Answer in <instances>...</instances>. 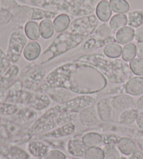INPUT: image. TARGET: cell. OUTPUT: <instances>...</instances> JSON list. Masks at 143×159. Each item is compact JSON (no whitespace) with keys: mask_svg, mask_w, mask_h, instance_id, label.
<instances>
[{"mask_svg":"<svg viewBox=\"0 0 143 159\" xmlns=\"http://www.w3.org/2000/svg\"><path fill=\"white\" fill-rule=\"evenodd\" d=\"M107 78L90 64L72 61L61 65L46 75L36 92L46 93L55 88H64L81 95L92 94L104 90Z\"/></svg>","mask_w":143,"mask_h":159,"instance_id":"6da1fadb","label":"cell"},{"mask_svg":"<svg viewBox=\"0 0 143 159\" xmlns=\"http://www.w3.org/2000/svg\"><path fill=\"white\" fill-rule=\"evenodd\" d=\"M95 98L89 95H81L64 103H59L45 111L30 127L31 134L36 135L50 131L70 123L78 113L95 103Z\"/></svg>","mask_w":143,"mask_h":159,"instance_id":"7a4b0ae2","label":"cell"},{"mask_svg":"<svg viewBox=\"0 0 143 159\" xmlns=\"http://www.w3.org/2000/svg\"><path fill=\"white\" fill-rule=\"evenodd\" d=\"M73 61L91 65L99 70L107 80L114 84L127 83L133 78V73L129 65L123 59H112L102 54L94 53L79 57Z\"/></svg>","mask_w":143,"mask_h":159,"instance_id":"3957f363","label":"cell"},{"mask_svg":"<svg viewBox=\"0 0 143 159\" xmlns=\"http://www.w3.org/2000/svg\"><path fill=\"white\" fill-rule=\"evenodd\" d=\"M34 6L49 10L62 11L73 16L92 15L95 10V2L92 0H36Z\"/></svg>","mask_w":143,"mask_h":159,"instance_id":"277c9868","label":"cell"},{"mask_svg":"<svg viewBox=\"0 0 143 159\" xmlns=\"http://www.w3.org/2000/svg\"><path fill=\"white\" fill-rule=\"evenodd\" d=\"M84 40L79 36L71 34L67 31L60 33L42 54L40 64L47 63L68 51L74 49L81 45Z\"/></svg>","mask_w":143,"mask_h":159,"instance_id":"5b68a950","label":"cell"},{"mask_svg":"<svg viewBox=\"0 0 143 159\" xmlns=\"http://www.w3.org/2000/svg\"><path fill=\"white\" fill-rule=\"evenodd\" d=\"M12 21L18 23H26L29 21L41 20L45 19H53L59 15L58 12L46 11L40 8L18 5L11 11Z\"/></svg>","mask_w":143,"mask_h":159,"instance_id":"8992f818","label":"cell"},{"mask_svg":"<svg viewBox=\"0 0 143 159\" xmlns=\"http://www.w3.org/2000/svg\"><path fill=\"white\" fill-rule=\"evenodd\" d=\"M98 25L99 19L95 15L78 17L71 22L67 32L85 39L93 34Z\"/></svg>","mask_w":143,"mask_h":159,"instance_id":"52a82bcc","label":"cell"},{"mask_svg":"<svg viewBox=\"0 0 143 159\" xmlns=\"http://www.w3.org/2000/svg\"><path fill=\"white\" fill-rule=\"evenodd\" d=\"M27 43V37L24 27L20 26L11 34L7 48V55L11 64H16L21 58L22 53Z\"/></svg>","mask_w":143,"mask_h":159,"instance_id":"ba28073f","label":"cell"},{"mask_svg":"<svg viewBox=\"0 0 143 159\" xmlns=\"http://www.w3.org/2000/svg\"><path fill=\"white\" fill-rule=\"evenodd\" d=\"M18 103L25 105L36 110H43L50 106V98L46 93L31 92L23 89Z\"/></svg>","mask_w":143,"mask_h":159,"instance_id":"9c48e42d","label":"cell"},{"mask_svg":"<svg viewBox=\"0 0 143 159\" xmlns=\"http://www.w3.org/2000/svg\"><path fill=\"white\" fill-rule=\"evenodd\" d=\"M46 77V70L41 66H36L29 70L25 75L22 86L23 89L36 92Z\"/></svg>","mask_w":143,"mask_h":159,"instance_id":"30bf717a","label":"cell"},{"mask_svg":"<svg viewBox=\"0 0 143 159\" xmlns=\"http://www.w3.org/2000/svg\"><path fill=\"white\" fill-rule=\"evenodd\" d=\"M115 38L108 39H102L98 37H96L95 36L91 34L86 39L81 45V49L83 52H89L91 51L95 50L101 48L102 47L106 46L107 45L116 43Z\"/></svg>","mask_w":143,"mask_h":159,"instance_id":"8fae6325","label":"cell"},{"mask_svg":"<svg viewBox=\"0 0 143 159\" xmlns=\"http://www.w3.org/2000/svg\"><path fill=\"white\" fill-rule=\"evenodd\" d=\"M96 110L99 119L105 122L112 121L115 116V110L108 98H103L96 105Z\"/></svg>","mask_w":143,"mask_h":159,"instance_id":"7c38bea8","label":"cell"},{"mask_svg":"<svg viewBox=\"0 0 143 159\" xmlns=\"http://www.w3.org/2000/svg\"><path fill=\"white\" fill-rule=\"evenodd\" d=\"M110 101L116 111L122 112L128 109L135 108V100L132 96L128 94L117 95L113 97Z\"/></svg>","mask_w":143,"mask_h":159,"instance_id":"4fadbf2b","label":"cell"},{"mask_svg":"<svg viewBox=\"0 0 143 159\" xmlns=\"http://www.w3.org/2000/svg\"><path fill=\"white\" fill-rule=\"evenodd\" d=\"M99 117L96 108L93 106L85 107L79 113V121L84 126H91L99 121Z\"/></svg>","mask_w":143,"mask_h":159,"instance_id":"5bb4252c","label":"cell"},{"mask_svg":"<svg viewBox=\"0 0 143 159\" xmlns=\"http://www.w3.org/2000/svg\"><path fill=\"white\" fill-rule=\"evenodd\" d=\"M76 125L72 122L63 125L50 131L44 133L39 136V138H64L75 133Z\"/></svg>","mask_w":143,"mask_h":159,"instance_id":"9a60e30c","label":"cell"},{"mask_svg":"<svg viewBox=\"0 0 143 159\" xmlns=\"http://www.w3.org/2000/svg\"><path fill=\"white\" fill-rule=\"evenodd\" d=\"M125 91L131 96H140L143 93V78L141 76L133 77L125 85Z\"/></svg>","mask_w":143,"mask_h":159,"instance_id":"2e32d148","label":"cell"},{"mask_svg":"<svg viewBox=\"0 0 143 159\" xmlns=\"http://www.w3.org/2000/svg\"><path fill=\"white\" fill-rule=\"evenodd\" d=\"M46 94L49 96L50 99H52V100L57 102L59 104L64 103V102L74 98V94L72 92L67 89H64V88L53 89L47 92Z\"/></svg>","mask_w":143,"mask_h":159,"instance_id":"e0dca14e","label":"cell"},{"mask_svg":"<svg viewBox=\"0 0 143 159\" xmlns=\"http://www.w3.org/2000/svg\"><path fill=\"white\" fill-rule=\"evenodd\" d=\"M96 14L99 20L106 23L112 16L110 3L107 0H101L99 2L96 7Z\"/></svg>","mask_w":143,"mask_h":159,"instance_id":"ac0fdd59","label":"cell"},{"mask_svg":"<svg viewBox=\"0 0 143 159\" xmlns=\"http://www.w3.org/2000/svg\"><path fill=\"white\" fill-rule=\"evenodd\" d=\"M67 147L68 153L75 157H85L86 150L87 149L82 140L78 139L69 140Z\"/></svg>","mask_w":143,"mask_h":159,"instance_id":"d6986e66","label":"cell"},{"mask_svg":"<svg viewBox=\"0 0 143 159\" xmlns=\"http://www.w3.org/2000/svg\"><path fill=\"white\" fill-rule=\"evenodd\" d=\"M28 151L36 158H44L48 152L49 147L44 143L39 141H33L28 144Z\"/></svg>","mask_w":143,"mask_h":159,"instance_id":"ffe728a7","label":"cell"},{"mask_svg":"<svg viewBox=\"0 0 143 159\" xmlns=\"http://www.w3.org/2000/svg\"><path fill=\"white\" fill-rule=\"evenodd\" d=\"M41 45L36 41L29 42L23 50V56L27 61H34L41 55Z\"/></svg>","mask_w":143,"mask_h":159,"instance_id":"44dd1931","label":"cell"},{"mask_svg":"<svg viewBox=\"0 0 143 159\" xmlns=\"http://www.w3.org/2000/svg\"><path fill=\"white\" fill-rule=\"evenodd\" d=\"M135 38V30L130 27H125L117 32L115 39L117 43L127 45Z\"/></svg>","mask_w":143,"mask_h":159,"instance_id":"7402d4cb","label":"cell"},{"mask_svg":"<svg viewBox=\"0 0 143 159\" xmlns=\"http://www.w3.org/2000/svg\"><path fill=\"white\" fill-rule=\"evenodd\" d=\"M22 89H23V86H22V83L21 81L14 82V84H13L7 93V96H6V103L11 104L18 103Z\"/></svg>","mask_w":143,"mask_h":159,"instance_id":"603a6c76","label":"cell"},{"mask_svg":"<svg viewBox=\"0 0 143 159\" xmlns=\"http://www.w3.org/2000/svg\"><path fill=\"white\" fill-rule=\"evenodd\" d=\"M19 73V68L16 65H12L2 76L1 84L4 89H7L11 87L13 81L15 80Z\"/></svg>","mask_w":143,"mask_h":159,"instance_id":"cb8c5ba5","label":"cell"},{"mask_svg":"<svg viewBox=\"0 0 143 159\" xmlns=\"http://www.w3.org/2000/svg\"><path fill=\"white\" fill-rule=\"evenodd\" d=\"M117 147L120 152L126 156L131 155L138 149L135 142L128 138H120L117 144Z\"/></svg>","mask_w":143,"mask_h":159,"instance_id":"d4e9b609","label":"cell"},{"mask_svg":"<svg viewBox=\"0 0 143 159\" xmlns=\"http://www.w3.org/2000/svg\"><path fill=\"white\" fill-rule=\"evenodd\" d=\"M54 29L57 33H62L67 31L71 24L70 17L67 14H59L53 20Z\"/></svg>","mask_w":143,"mask_h":159,"instance_id":"484cf974","label":"cell"},{"mask_svg":"<svg viewBox=\"0 0 143 159\" xmlns=\"http://www.w3.org/2000/svg\"><path fill=\"white\" fill-rule=\"evenodd\" d=\"M82 141L87 148L88 147H99L103 144L102 135L95 132L86 133L82 137Z\"/></svg>","mask_w":143,"mask_h":159,"instance_id":"4316f807","label":"cell"},{"mask_svg":"<svg viewBox=\"0 0 143 159\" xmlns=\"http://www.w3.org/2000/svg\"><path fill=\"white\" fill-rule=\"evenodd\" d=\"M24 30L27 39L31 41H36L41 36L39 25L35 21H29L26 22L24 27Z\"/></svg>","mask_w":143,"mask_h":159,"instance_id":"83f0119b","label":"cell"},{"mask_svg":"<svg viewBox=\"0 0 143 159\" xmlns=\"http://www.w3.org/2000/svg\"><path fill=\"white\" fill-rule=\"evenodd\" d=\"M40 34L43 39H49L54 34L53 22L50 19H45L41 20L39 24Z\"/></svg>","mask_w":143,"mask_h":159,"instance_id":"f1b7e54d","label":"cell"},{"mask_svg":"<svg viewBox=\"0 0 143 159\" xmlns=\"http://www.w3.org/2000/svg\"><path fill=\"white\" fill-rule=\"evenodd\" d=\"M127 24V16L125 14H116L111 18L110 20V26L114 32H118L119 30L125 27Z\"/></svg>","mask_w":143,"mask_h":159,"instance_id":"f546056e","label":"cell"},{"mask_svg":"<svg viewBox=\"0 0 143 159\" xmlns=\"http://www.w3.org/2000/svg\"><path fill=\"white\" fill-rule=\"evenodd\" d=\"M93 35L99 39H108L115 38L116 34L112 30V28L110 27V25H108L106 23H104L96 28V30L93 34Z\"/></svg>","mask_w":143,"mask_h":159,"instance_id":"4dcf8cb0","label":"cell"},{"mask_svg":"<svg viewBox=\"0 0 143 159\" xmlns=\"http://www.w3.org/2000/svg\"><path fill=\"white\" fill-rule=\"evenodd\" d=\"M139 112L135 108L128 109L122 112L119 116V122L123 124L131 125L136 122Z\"/></svg>","mask_w":143,"mask_h":159,"instance_id":"1f68e13d","label":"cell"},{"mask_svg":"<svg viewBox=\"0 0 143 159\" xmlns=\"http://www.w3.org/2000/svg\"><path fill=\"white\" fill-rule=\"evenodd\" d=\"M128 25L130 27L138 28L143 24V12L141 11H133L128 13Z\"/></svg>","mask_w":143,"mask_h":159,"instance_id":"d6a6232c","label":"cell"},{"mask_svg":"<svg viewBox=\"0 0 143 159\" xmlns=\"http://www.w3.org/2000/svg\"><path fill=\"white\" fill-rule=\"evenodd\" d=\"M110 5L113 12L124 14L128 12L130 6L127 0H110Z\"/></svg>","mask_w":143,"mask_h":159,"instance_id":"836d02e7","label":"cell"},{"mask_svg":"<svg viewBox=\"0 0 143 159\" xmlns=\"http://www.w3.org/2000/svg\"><path fill=\"white\" fill-rule=\"evenodd\" d=\"M122 48L119 44H117L116 43L107 45L104 48V55L109 58L117 59L120 56H122Z\"/></svg>","mask_w":143,"mask_h":159,"instance_id":"e575fe53","label":"cell"},{"mask_svg":"<svg viewBox=\"0 0 143 159\" xmlns=\"http://www.w3.org/2000/svg\"><path fill=\"white\" fill-rule=\"evenodd\" d=\"M137 54V47L133 43H129L122 48V59L126 62L131 61L135 59Z\"/></svg>","mask_w":143,"mask_h":159,"instance_id":"d590c367","label":"cell"},{"mask_svg":"<svg viewBox=\"0 0 143 159\" xmlns=\"http://www.w3.org/2000/svg\"><path fill=\"white\" fill-rule=\"evenodd\" d=\"M104 159H118L122 157L118 147L115 145L105 146L104 149Z\"/></svg>","mask_w":143,"mask_h":159,"instance_id":"8d00e7d4","label":"cell"},{"mask_svg":"<svg viewBox=\"0 0 143 159\" xmlns=\"http://www.w3.org/2000/svg\"><path fill=\"white\" fill-rule=\"evenodd\" d=\"M85 159H104V151L100 147H88L85 154Z\"/></svg>","mask_w":143,"mask_h":159,"instance_id":"74e56055","label":"cell"},{"mask_svg":"<svg viewBox=\"0 0 143 159\" xmlns=\"http://www.w3.org/2000/svg\"><path fill=\"white\" fill-rule=\"evenodd\" d=\"M129 67L134 75L143 76V60L139 58H135L130 61Z\"/></svg>","mask_w":143,"mask_h":159,"instance_id":"f35d334b","label":"cell"},{"mask_svg":"<svg viewBox=\"0 0 143 159\" xmlns=\"http://www.w3.org/2000/svg\"><path fill=\"white\" fill-rule=\"evenodd\" d=\"M11 62L7 55L1 48H0V75H3L11 66Z\"/></svg>","mask_w":143,"mask_h":159,"instance_id":"ab89813d","label":"cell"},{"mask_svg":"<svg viewBox=\"0 0 143 159\" xmlns=\"http://www.w3.org/2000/svg\"><path fill=\"white\" fill-rule=\"evenodd\" d=\"M18 4L16 0H0V9L11 12Z\"/></svg>","mask_w":143,"mask_h":159,"instance_id":"60d3db41","label":"cell"},{"mask_svg":"<svg viewBox=\"0 0 143 159\" xmlns=\"http://www.w3.org/2000/svg\"><path fill=\"white\" fill-rule=\"evenodd\" d=\"M12 19L13 15L11 12L0 9V27L8 25L11 21H12Z\"/></svg>","mask_w":143,"mask_h":159,"instance_id":"b9f144b4","label":"cell"},{"mask_svg":"<svg viewBox=\"0 0 143 159\" xmlns=\"http://www.w3.org/2000/svg\"><path fill=\"white\" fill-rule=\"evenodd\" d=\"M44 159H67V156L59 150L54 149L48 152Z\"/></svg>","mask_w":143,"mask_h":159,"instance_id":"7bdbcfd3","label":"cell"},{"mask_svg":"<svg viewBox=\"0 0 143 159\" xmlns=\"http://www.w3.org/2000/svg\"><path fill=\"white\" fill-rule=\"evenodd\" d=\"M103 144L105 146L115 145L119 141L118 138L114 135H102Z\"/></svg>","mask_w":143,"mask_h":159,"instance_id":"ee69618b","label":"cell"},{"mask_svg":"<svg viewBox=\"0 0 143 159\" xmlns=\"http://www.w3.org/2000/svg\"><path fill=\"white\" fill-rule=\"evenodd\" d=\"M135 39L138 43H143V26L138 28L135 31Z\"/></svg>","mask_w":143,"mask_h":159,"instance_id":"f6af8a7d","label":"cell"},{"mask_svg":"<svg viewBox=\"0 0 143 159\" xmlns=\"http://www.w3.org/2000/svg\"><path fill=\"white\" fill-rule=\"evenodd\" d=\"M135 109H136L139 112H143V96H141L136 102Z\"/></svg>","mask_w":143,"mask_h":159,"instance_id":"bcb514c9","label":"cell"},{"mask_svg":"<svg viewBox=\"0 0 143 159\" xmlns=\"http://www.w3.org/2000/svg\"><path fill=\"white\" fill-rule=\"evenodd\" d=\"M137 54L136 55L138 56L139 59L143 60V43H138L137 45Z\"/></svg>","mask_w":143,"mask_h":159,"instance_id":"7dc6e473","label":"cell"},{"mask_svg":"<svg viewBox=\"0 0 143 159\" xmlns=\"http://www.w3.org/2000/svg\"><path fill=\"white\" fill-rule=\"evenodd\" d=\"M128 159H143V153L137 149L135 152L130 155L129 158Z\"/></svg>","mask_w":143,"mask_h":159,"instance_id":"c3c4849f","label":"cell"},{"mask_svg":"<svg viewBox=\"0 0 143 159\" xmlns=\"http://www.w3.org/2000/svg\"><path fill=\"white\" fill-rule=\"evenodd\" d=\"M136 124L140 129L143 130V112H139L138 118L136 119Z\"/></svg>","mask_w":143,"mask_h":159,"instance_id":"681fc988","label":"cell"},{"mask_svg":"<svg viewBox=\"0 0 143 159\" xmlns=\"http://www.w3.org/2000/svg\"><path fill=\"white\" fill-rule=\"evenodd\" d=\"M118 159H127V158H125V157H120L119 158H118Z\"/></svg>","mask_w":143,"mask_h":159,"instance_id":"f907efd6","label":"cell"}]
</instances>
